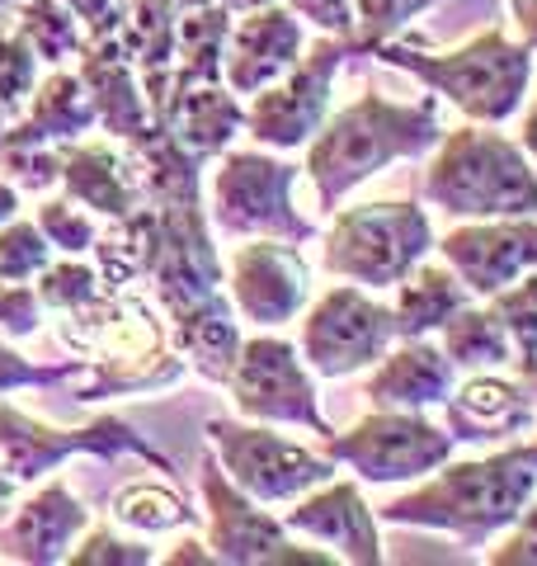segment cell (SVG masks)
<instances>
[{
    "label": "cell",
    "instance_id": "30bf717a",
    "mask_svg": "<svg viewBox=\"0 0 537 566\" xmlns=\"http://www.w3.org/2000/svg\"><path fill=\"white\" fill-rule=\"evenodd\" d=\"M199 491L208 510V547L222 566H330L335 562V553H320V543L302 547L288 524L274 520L255 495H245L231 482L218 463V453H203Z\"/></svg>",
    "mask_w": 537,
    "mask_h": 566
},
{
    "label": "cell",
    "instance_id": "e0dca14e",
    "mask_svg": "<svg viewBox=\"0 0 537 566\" xmlns=\"http://www.w3.org/2000/svg\"><path fill=\"white\" fill-rule=\"evenodd\" d=\"M76 62H81L76 71H81L85 91L95 99V128L104 137L137 147L156 123H151L147 91H141V81H137V43H133L128 20L114 33H104V39H85Z\"/></svg>",
    "mask_w": 537,
    "mask_h": 566
},
{
    "label": "cell",
    "instance_id": "ac0fdd59",
    "mask_svg": "<svg viewBox=\"0 0 537 566\" xmlns=\"http://www.w3.org/2000/svg\"><path fill=\"white\" fill-rule=\"evenodd\" d=\"M537 424V401L518 378L499 374V368H481L467 374L443 401V430L457 444H514L518 434H528Z\"/></svg>",
    "mask_w": 537,
    "mask_h": 566
},
{
    "label": "cell",
    "instance_id": "52a82bcc",
    "mask_svg": "<svg viewBox=\"0 0 537 566\" xmlns=\"http://www.w3.org/2000/svg\"><path fill=\"white\" fill-rule=\"evenodd\" d=\"M203 434H208L212 453H218L222 472L245 495H255L260 505H293L297 495L326 486L339 472V463L330 453L302 449L297 439L278 434L274 424H260V420H245V416L241 420L212 416Z\"/></svg>",
    "mask_w": 537,
    "mask_h": 566
},
{
    "label": "cell",
    "instance_id": "8d00e7d4",
    "mask_svg": "<svg viewBox=\"0 0 537 566\" xmlns=\"http://www.w3.org/2000/svg\"><path fill=\"white\" fill-rule=\"evenodd\" d=\"M491 312L505 322L514 354H533L537 349V270H528L524 279H514L509 289H499L495 297H486Z\"/></svg>",
    "mask_w": 537,
    "mask_h": 566
},
{
    "label": "cell",
    "instance_id": "d590c367",
    "mask_svg": "<svg viewBox=\"0 0 537 566\" xmlns=\"http://www.w3.org/2000/svg\"><path fill=\"white\" fill-rule=\"evenodd\" d=\"M43 227V237L52 241V251H62V255H85V251H95V237H99V227L95 218L76 203V199H48L39 203V218H33Z\"/></svg>",
    "mask_w": 537,
    "mask_h": 566
},
{
    "label": "cell",
    "instance_id": "bcb514c9",
    "mask_svg": "<svg viewBox=\"0 0 537 566\" xmlns=\"http://www.w3.org/2000/svg\"><path fill=\"white\" fill-rule=\"evenodd\" d=\"M514 378L528 387L533 401H537V349L533 354H514Z\"/></svg>",
    "mask_w": 537,
    "mask_h": 566
},
{
    "label": "cell",
    "instance_id": "816d5d0a",
    "mask_svg": "<svg viewBox=\"0 0 537 566\" xmlns=\"http://www.w3.org/2000/svg\"><path fill=\"white\" fill-rule=\"evenodd\" d=\"M20 6H24V0H0V20L14 24V10H20Z\"/></svg>",
    "mask_w": 537,
    "mask_h": 566
},
{
    "label": "cell",
    "instance_id": "d4e9b609",
    "mask_svg": "<svg viewBox=\"0 0 537 566\" xmlns=\"http://www.w3.org/2000/svg\"><path fill=\"white\" fill-rule=\"evenodd\" d=\"M241 340L245 335L236 322V303H231L227 289L199 297V303H189L185 312H170V345L179 349V359L218 387H227V374H231V364H236Z\"/></svg>",
    "mask_w": 537,
    "mask_h": 566
},
{
    "label": "cell",
    "instance_id": "7bdbcfd3",
    "mask_svg": "<svg viewBox=\"0 0 537 566\" xmlns=\"http://www.w3.org/2000/svg\"><path fill=\"white\" fill-rule=\"evenodd\" d=\"M297 20L316 24L320 33H335V39H354V0H283Z\"/></svg>",
    "mask_w": 537,
    "mask_h": 566
},
{
    "label": "cell",
    "instance_id": "ee69618b",
    "mask_svg": "<svg viewBox=\"0 0 537 566\" xmlns=\"http://www.w3.org/2000/svg\"><path fill=\"white\" fill-rule=\"evenodd\" d=\"M166 566H222V562L212 557V547H208V543L185 538L179 547H170V553H166Z\"/></svg>",
    "mask_w": 537,
    "mask_h": 566
},
{
    "label": "cell",
    "instance_id": "9c48e42d",
    "mask_svg": "<svg viewBox=\"0 0 537 566\" xmlns=\"http://www.w3.org/2000/svg\"><path fill=\"white\" fill-rule=\"evenodd\" d=\"M297 166L268 151H222V166L212 175V222L227 237H278V241H312L316 222L302 218L293 203Z\"/></svg>",
    "mask_w": 537,
    "mask_h": 566
},
{
    "label": "cell",
    "instance_id": "7a4b0ae2",
    "mask_svg": "<svg viewBox=\"0 0 537 566\" xmlns=\"http://www.w3.org/2000/svg\"><path fill=\"white\" fill-rule=\"evenodd\" d=\"M439 137H443V123H439L434 95H424L415 104H397L378 91H368L320 123V133L307 142V166L302 170L312 175L320 212H335L378 170L429 156L439 147Z\"/></svg>",
    "mask_w": 537,
    "mask_h": 566
},
{
    "label": "cell",
    "instance_id": "8fae6325",
    "mask_svg": "<svg viewBox=\"0 0 537 566\" xmlns=\"http://www.w3.org/2000/svg\"><path fill=\"white\" fill-rule=\"evenodd\" d=\"M76 453L104 458V463L133 453L141 463H151L156 472H175L170 458L156 453L123 416H99L90 424H76V430H57V424H43V420L24 416L20 406L0 401V463H6V472L20 486L43 482L52 468H62L66 458H76Z\"/></svg>",
    "mask_w": 537,
    "mask_h": 566
},
{
    "label": "cell",
    "instance_id": "9a60e30c",
    "mask_svg": "<svg viewBox=\"0 0 537 566\" xmlns=\"http://www.w3.org/2000/svg\"><path fill=\"white\" fill-rule=\"evenodd\" d=\"M227 293L236 303V316H245L260 331H274L307 312L312 270L293 241L250 237L227 264Z\"/></svg>",
    "mask_w": 537,
    "mask_h": 566
},
{
    "label": "cell",
    "instance_id": "7dc6e473",
    "mask_svg": "<svg viewBox=\"0 0 537 566\" xmlns=\"http://www.w3.org/2000/svg\"><path fill=\"white\" fill-rule=\"evenodd\" d=\"M20 505V482L6 472V463H0V520H10V510Z\"/></svg>",
    "mask_w": 537,
    "mask_h": 566
},
{
    "label": "cell",
    "instance_id": "f5cc1de1",
    "mask_svg": "<svg viewBox=\"0 0 537 566\" xmlns=\"http://www.w3.org/2000/svg\"><path fill=\"white\" fill-rule=\"evenodd\" d=\"M524 449H528V458H533V468H537V430H533V439H524Z\"/></svg>",
    "mask_w": 537,
    "mask_h": 566
},
{
    "label": "cell",
    "instance_id": "2e32d148",
    "mask_svg": "<svg viewBox=\"0 0 537 566\" xmlns=\"http://www.w3.org/2000/svg\"><path fill=\"white\" fill-rule=\"evenodd\" d=\"M439 260L472 289V297H495L514 279L537 270V218H486L462 222L434 241Z\"/></svg>",
    "mask_w": 537,
    "mask_h": 566
},
{
    "label": "cell",
    "instance_id": "f35d334b",
    "mask_svg": "<svg viewBox=\"0 0 537 566\" xmlns=\"http://www.w3.org/2000/svg\"><path fill=\"white\" fill-rule=\"evenodd\" d=\"M71 566H151L156 553L147 543H137V538H123L114 534V528H104V524H90L85 534L76 538V547L66 553Z\"/></svg>",
    "mask_w": 537,
    "mask_h": 566
},
{
    "label": "cell",
    "instance_id": "3957f363",
    "mask_svg": "<svg viewBox=\"0 0 537 566\" xmlns=\"http://www.w3.org/2000/svg\"><path fill=\"white\" fill-rule=\"evenodd\" d=\"M57 340L90 364V374L81 378L76 392H71L76 401L160 392V387H175L189 374V364L179 359V349L170 345V326L156 322V312L128 289L104 293L99 303H90L85 312L62 316Z\"/></svg>",
    "mask_w": 537,
    "mask_h": 566
},
{
    "label": "cell",
    "instance_id": "5b68a950",
    "mask_svg": "<svg viewBox=\"0 0 537 566\" xmlns=\"http://www.w3.org/2000/svg\"><path fill=\"white\" fill-rule=\"evenodd\" d=\"M372 57L424 81L434 95H443L453 109L467 114V123H505L524 109L528 81H533V48L514 43L505 29H486L472 43L453 52H424L420 43L391 39Z\"/></svg>",
    "mask_w": 537,
    "mask_h": 566
},
{
    "label": "cell",
    "instance_id": "8992f818",
    "mask_svg": "<svg viewBox=\"0 0 537 566\" xmlns=\"http://www.w3.org/2000/svg\"><path fill=\"white\" fill-rule=\"evenodd\" d=\"M434 251V222L410 199H372L335 208L320 264L335 279H349L368 293H387Z\"/></svg>",
    "mask_w": 537,
    "mask_h": 566
},
{
    "label": "cell",
    "instance_id": "1f68e13d",
    "mask_svg": "<svg viewBox=\"0 0 537 566\" xmlns=\"http://www.w3.org/2000/svg\"><path fill=\"white\" fill-rule=\"evenodd\" d=\"M39 303L43 312H57V316H71V312H85L90 303H99L104 293V279L95 264H85L81 255H62V260H52L48 270L39 274Z\"/></svg>",
    "mask_w": 537,
    "mask_h": 566
},
{
    "label": "cell",
    "instance_id": "5bb4252c",
    "mask_svg": "<svg viewBox=\"0 0 537 566\" xmlns=\"http://www.w3.org/2000/svg\"><path fill=\"white\" fill-rule=\"evenodd\" d=\"M354 39H316L302 62L278 76L274 85L245 104V133L260 142V147H274V151H297L320 133V123L330 118V95H335V71L345 57H354Z\"/></svg>",
    "mask_w": 537,
    "mask_h": 566
},
{
    "label": "cell",
    "instance_id": "f6af8a7d",
    "mask_svg": "<svg viewBox=\"0 0 537 566\" xmlns=\"http://www.w3.org/2000/svg\"><path fill=\"white\" fill-rule=\"evenodd\" d=\"M509 14H514L518 33H524V43L537 48V0H509Z\"/></svg>",
    "mask_w": 537,
    "mask_h": 566
},
{
    "label": "cell",
    "instance_id": "d6a6232c",
    "mask_svg": "<svg viewBox=\"0 0 537 566\" xmlns=\"http://www.w3.org/2000/svg\"><path fill=\"white\" fill-rule=\"evenodd\" d=\"M434 6L439 0H354V48L372 57L382 43L401 39V29L410 20H420Z\"/></svg>",
    "mask_w": 537,
    "mask_h": 566
},
{
    "label": "cell",
    "instance_id": "e575fe53",
    "mask_svg": "<svg viewBox=\"0 0 537 566\" xmlns=\"http://www.w3.org/2000/svg\"><path fill=\"white\" fill-rule=\"evenodd\" d=\"M90 374L85 359H66V364H39L24 359L14 345L0 340V397L6 392H33V387H62V382H81Z\"/></svg>",
    "mask_w": 537,
    "mask_h": 566
},
{
    "label": "cell",
    "instance_id": "44dd1931",
    "mask_svg": "<svg viewBox=\"0 0 537 566\" xmlns=\"http://www.w3.org/2000/svg\"><path fill=\"white\" fill-rule=\"evenodd\" d=\"M62 161V189L66 199H76L81 208H95L99 218H128L147 203V170L141 156L128 142H62L57 147Z\"/></svg>",
    "mask_w": 537,
    "mask_h": 566
},
{
    "label": "cell",
    "instance_id": "ba28073f",
    "mask_svg": "<svg viewBox=\"0 0 537 566\" xmlns=\"http://www.w3.org/2000/svg\"><path fill=\"white\" fill-rule=\"evenodd\" d=\"M453 449L457 439L424 411H382V406H372L349 430L326 434L320 453H330L339 468H349L368 486H410L443 468Z\"/></svg>",
    "mask_w": 537,
    "mask_h": 566
},
{
    "label": "cell",
    "instance_id": "681fc988",
    "mask_svg": "<svg viewBox=\"0 0 537 566\" xmlns=\"http://www.w3.org/2000/svg\"><path fill=\"white\" fill-rule=\"evenodd\" d=\"M518 147H524L533 161H537V95L528 104V114H524V133H518Z\"/></svg>",
    "mask_w": 537,
    "mask_h": 566
},
{
    "label": "cell",
    "instance_id": "ffe728a7",
    "mask_svg": "<svg viewBox=\"0 0 537 566\" xmlns=\"http://www.w3.org/2000/svg\"><path fill=\"white\" fill-rule=\"evenodd\" d=\"M293 534L330 547L335 562L349 566H382V534H378V510L364 501L358 482H330L307 495H297L293 510L283 515Z\"/></svg>",
    "mask_w": 537,
    "mask_h": 566
},
{
    "label": "cell",
    "instance_id": "74e56055",
    "mask_svg": "<svg viewBox=\"0 0 537 566\" xmlns=\"http://www.w3.org/2000/svg\"><path fill=\"white\" fill-rule=\"evenodd\" d=\"M33 85H39V57L14 33V24L0 20V109L20 114V104H29L33 95Z\"/></svg>",
    "mask_w": 537,
    "mask_h": 566
},
{
    "label": "cell",
    "instance_id": "4316f807",
    "mask_svg": "<svg viewBox=\"0 0 537 566\" xmlns=\"http://www.w3.org/2000/svg\"><path fill=\"white\" fill-rule=\"evenodd\" d=\"M231 10L222 0H208V6H189L175 14V71H170V85H166V104L156 114V128L166 118L170 99L189 85H208V81H222V52L231 39Z\"/></svg>",
    "mask_w": 537,
    "mask_h": 566
},
{
    "label": "cell",
    "instance_id": "f546056e",
    "mask_svg": "<svg viewBox=\"0 0 537 566\" xmlns=\"http://www.w3.org/2000/svg\"><path fill=\"white\" fill-rule=\"evenodd\" d=\"M109 515L118 524L137 528V534H170V528L199 524V510L189 505V495L179 486H170V482H151V476H137V482L118 486Z\"/></svg>",
    "mask_w": 537,
    "mask_h": 566
},
{
    "label": "cell",
    "instance_id": "83f0119b",
    "mask_svg": "<svg viewBox=\"0 0 537 566\" xmlns=\"http://www.w3.org/2000/svg\"><path fill=\"white\" fill-rule=\"evenodd\" d=\"M472 303V289L462 283L448 264L439 260H420L401 283H397V340H424V335H439L453 316Z\"/></svg>",
    "mask_w": 537,
    "mask_h": 566
},
{
    "label": "cell",
    "instance_id": "d6986e66",
    "mask_svg": "<svg viewBox=\"0 0 537 566\" xmlns=\"http://www.w3.org/2000/svg\"><path fill=\"white\" fill-rule=\"evenodd\" d=\"M302 52H307L302 20L283 0H268V6L245 10V20L231 24V39L222 52V81L236 95H260L264 85L288 76L302 62Z\"/></svg>",
    "mask_w": 537,
    "mask_h": 566
},
{
    "label": "cell",
    "instance_id": "f907efd6",
    "mask_svg": "<svg viewBox=\"0 0 537 566\" xmlns=\"http://www.w3.org/2000/svg\"><path fill=\"white\" fill-rule=\"evenodd\" d=\"M222 6H227L231 14H245V10H255V6H268V0H222Z\"/></svg>",
    "mask_w": 537,
    "mask_h": 566
},
{
    "label": "cell",
    "instance_id": "7c38bea8",
    "mask_svg": "<svg viewBox=\"0 0 537 566\" xmlns=\"http://www.w3.org/2000/svg\"><path fill=\"white\" fill-rule=\"evenodd\" d=\"M316 374L297 354L288 335H250L236 349V364L227 374V392L245 420L260 424H297L312 434H335L330 416L320 411Z\"/></svg>",
    "mask_w": 537,
    "mask_h": 566
},
{
    "label": "cell",
    "instance_id": "4dcf8cb0",
    "mask_svg": "<svg viewBox=\"0 0 537 566\" xmlns=\"http://www.w3.org/2000/svg\"><path fill=\"white\" fill-rule=\"evenodd\" d=\"M14 33H20L33 57L48 66L81 57V48H85L81 20L71 14L66 0H24V6L14 10Z\"/></svg>",
    "mask_w": 537,
    "mask_h": 566
},
{
    "label": "cell",
    "instance_id": "60d3db41",
    "mask_svg": "<svg viewBox=\"0 0 537 566\" xmlns=\"http://www.w3.org/2000/svg\"><path fill=\"white\" fill-rule=\"evenodd\" d=\"M43 326V303L33 283H0V335L29 340Z\"/></svg>",
    "mask_w": 537,
    "mask_h": 566
},
{
    "label": "cell",
    "instance_id": "c3c4849f",
    "mask_svg": "<svg viewBox=\"0 0 537 566\" xmlns=\"http://www.w3.org/2000/svg\"><path fill=\"white\" fill-rule=\"evenodd\" d=\"M10 218H20V189L0 175V227H6Z\"/></svg>",
    "mask_w": 537,
    "mask_h": 566
},
{
    "label": "cell",
    "instance_id": "484cf974",
    "mask_svg": "<svg viewBox=\"0 0 537 566\" xmlns=\"http://www.w3.org/2000/svg\"><path fill=\"white\" fill-rule=\"evenodd\" d=\"M160 128L185 151L199 156V161H212V156H222L236 142V133H245V104L236 99V91L227 81L189 85V91H179L170 99Z\"/></svg>",
    "mask_w": 537,
    "mask_h": 566
},
{
    "label": "cell",
    "instance_id": "f1b7e54d",
    "mask_svg": "<svg viewBox=\"0 0 537 566\" xmlns=\"http://www.w3.org/2000/svg\"><path fill=\"white\" fill-rule=\"evenodd\" d=\"M443 354L457 364V374H481V368H505V364H514V340H509V331H505V322L491 312V303L486 307H462L453 322H448L443 331Z\"/></svg>",
    "mask_w": 537,
    "mask_h": 566
},
{
    "label": "cell",
    "instance_id": "ab89813d",
    "mask_svg": "<svg viewBox=\"0 0 537 566\" xmlns=\"http://www.w3.org/2000/svg\"><path fill=\"white\" fill-rule=\"evenodd\" d=\"M0 175H6L14 189L43 193L62 180L57 147H0Z\"/></svg>",
    "mask_w": 537,
    "mask_h": 566
},
{
    "label": "cell",
    "instance_id": "836d02e7",
    "mask_svg": "<svg viewBox=\"0 0 537 566\" xmlns=\"http://www.w3.org/2000/svg\"><path fill=\"white\" fill-rule=\"evenodd\" d=\"M52 264V241L33 218H10L0 227V283H33Z\"/></svg>",
    "mask_w": 537,
    "mask_h": 566
},
{
    "label": "cell",
    "instance_id": "cb8c5ba5",
    "mask_svg": "<svg viewBox=\"0 0 537 566\" xmlns=\"http://www.w3.org/2000/svg\"><path fill=\"white\" fill-rule=\"evenodd\" d=\"M95 128V99H90L81 71L52 66V76H39L29 95V114L6 123L0 147H62Z\"/></svg>",
    "mask_w": 537,
    "mask_h": 566
},
{
    "label": "cell",
    "instance_id": "6da1fadb",
    "mask_svg": "<svg viewBox=\"0 0 537 566\" xmlns=\"http://www.w3.org/2000/svg\"><path fill=\"white\" fill-rule=\"evenodd\" d=\"M537 495V468L524 449V439L499 444L491 458H448L410 491L391 495L378 505L382 524L397 528H434V534H453L462 547H486L495 534L524 515V505Z\"/></svg>",
    "mask_w": 537,
    "mask_h": 566
},
{
    "label": "cell",
    "instance_id": "b9f144b4",
    "mask_svg": "<svg viewBox=\"0 0 537 566\" xmlns=\"http://www.w3.org/2000/svg\"><path fill=\"white\" fill-rule=\"evenodd\" d=\"M495 566H537V501L524 505V515L509 524V538L491 553Z\"/></svg>",
    "mask_w": 537,
    "mask_h": 566
},
{
    "label": "cell",
    "instance_id": "db71d44e",
    "mask_svg": "<svg viewBox=\"0 0 537 566\" xmlns=\"http://www.w3.org/2000/svg\"><path fill=\"white\" fill-rule=\"evenodd\" d=\"M6 123H10V114H6V109H0V133H6Z\"/></svg>",
    "mask_w": 537,
    "mask_h": 566
},
{
    "label": "cell",
    "instance_id": "277c9868",
    "mask_svg": "<svg viewBox=\"0 0 537 566\" xmlns=\"http://www.w3.org/2000/svg\"><path fill=\"white\" fill-rule=\"evenodd\" d=\"M424 199L448 218H537V170L514 137L495 123H467L443 133L434 161L424 166Z\"/></svg>",
    "mask_w": 537,
    "mask_h": 566
},
{
    "label": "cell",
    "instance_id": "7402d4cb",
    "mask_svg": "<svg viewBox=\"0 0 537 566\" xmlns=\"http://www.w3.org/2000/svg\"><path fill=\"white\" fill-rule=\"evenodd\" d=\"M90 528V510L76 501L66 482H48L10 510V524H0V557L20 566H57Z\"/></svg>",
    "mask_w": 537,
    "mask_h": 566
},
{
    "label": "cell",
    "instance_id": "4fadbf2b",
    "mask_svg": "<svg viewBox=\"0 0 537 566\" xmlns=\"http://www.w3.org/2000/svg\"><path fill=\"white\" fill-rule=\"evenodd\" d=\"M391 345H397V316L368 289H358V283H339V289L320 293L316 303L302 312L297 349L312 374L326 382L364 374Z\"/></svg>",
    "mask_w": 537,
    "mask_h": 566
},
{
    "label": "cell",
    "instance_id": "603a6c76",
    "mask_svg": "<svg viewBox=\"0 0 537 566\" xmlns=\"http://www.w3.org/2000/svg\"><path fill=\"white\" fill-rule=\"evenodd\" d=\"M457 387V364L443 354V345L424 340H401L372 364V378L364 397L382 411H434Z\"/></svg>",
    "mask_w": 537,
    "mask_h": 566
}]
</instances>
